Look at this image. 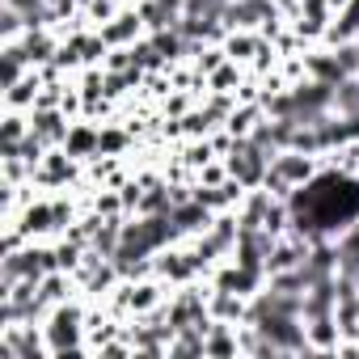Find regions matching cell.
<instances>
[{
  "label": "cell",
  "instance_id": "cell-1",
  "mask_svg": "<svg viewBox=\"0 0 359 359\" xmlns=\"http://www.w3.org/2000/svg\"><path fill=\"white\" fill-rule=\"evenodd\" d=\"M254 321L271 342H279V351H309V334L296 325L292 313H258Z\"/></svg>",
  "mask_w": 359,
  "mask_h": 359
},
{
  "label": "cell",
  "instance_id": "cell-2",
  "mask_svg": "<svg viewBox=\"0 0 359 359\" xmlns=\"http://www.w3.org/2000/svg\"><path fill=\"white\" fill-rule=\"evenodd\" d=\"M313 173V165L304 156H271V173H266V187L283 191L292 182H304V177Z\"/></svg>",
  "mask_w": 359,
  "mask_h": 359
},
{
  "label": "cell",
  "instance_id": "cell-3",
  "mask_svg": "<svg viewBox=\"0 0 359 359\" xmlns=\"http://www.w3.org/2000/svg\"><path fill=\"white\" fill-rule=\"evenodd\" d=\"M241 241V233H237V224L233 220H216V229L199 241V250H195V258L199 262H208V258H216L220 250H229V245H237Z\"/></svg>",
  "mask_w": 359,
  "mask_h": 359
},
{
  "label": "cell",
  "instance_id": "cell-4",
  "mask_svg": "<svg viewBox=\"0 0 359 359\" xmlns=\"http://www.w3.org/2000/svg\"><path fill=\"white\" fill-rule=\"evenodd\" d=\"M334 304H338V283L321 279V283H313L309 296H304V317H309V321H321V317H330Z\"/></svg>",
  "mask_w": 359,
  "mask_h": 359
},
{
  "label": "cell",
  "instance_id": "cell-5",
  "mask_svg": "<svg viewBox=\"0 0 359 359\" xmlns=\"http://www.w3.org/2000/svg\"><path fill=\"white\" fill-rule=\"evenodd\" d=\"M262 169H266V152H262V144H241V156H233L237 182H258Z\"/></svg>",
  "mask_w": 359,
  "mask_h": 359
},
{
  "label": "cell",
  "instance_id": "cell-6",
  "mask_svg": "<svg viewBox=\"0 0 359 359\" xmlns=\"http://www.w3.org/2000/svg\"><path fill=\"white\" fill-rule=\"evenodd\" d=\"M76 330H81V313L76 309H60L55 321H51V346L55 351H68L76 342Z\"/></svg>",
  "mask_w": 359,
  "mask_h": 359
},
{
  "label": "cell",
  "instance_id": "cell-7",
  "mask_svg": "<svg viewBox=\"0 0 359 359\" xmlns=\"http://www.w3.org/2000/svg\"><path fill=\"white\" fill-rule=\"evenodd\" d=\"M224 18L237 22V26H250L258 18H275V13H271V0H233V5L224 9Z\"/></svg>",
  "mask_w": 359,
  "mask_h": 359
},
{
  "label": "cell",
  "instance_id": "cell-8",
  "mask_svg": "<svg viewBox=\"0 0 359 359\" xmlns=\"http://www.w3.org/2000/svg\"><path fill=\"white\" fill-rule=\"evenodd\" d=\"M338 266H342L346 279H359V233H351V237L342 241V250H338Z\"/></svg>",
  "mask_w": 359,
  "mask_h": 359
},
{
  "label": "cell",
  "instance_id": "cell-9",
  "mask_svg": "<svg viewBox=\"0 0 359 359\" xmlns=\"http://www.w3.org/2000/svg\"><path fill=\"white\" fill-rule=\"evenodd\" d=\"M169 216H173L177 233H191V229L208 224V212H203V203H191V208H177V212H169Z\"/></svg>",
  "mask_w": 359,
  "mask_h": 359
},
{
  "label": "cell",
  "instance_id": "cell-10",
  "mask_svg": "<svg viewBox=\"0 0 359 359\" xmlns=\"http://www.w3.org/2000/svg\"><path fill=\"white\" fill-rule=\"evenodd\" d=\"M334 102H338V110L351 118V114H359V85L355 81H338L334 85Z\"/></svg>",
  "mask_w": 359,
  "mask_h": 359
},
{
  "label": "cell",
  "instance_id": "cell-11",
  "mask_svg": "<svg viewBox=\"0 0 359 359\" xmlns=\"http://www.w3.org/2000/svg\"><path fill=\"white\" fill-rule=\"evenodd\" d=\"M135 26H140L135 18H118V26H110V30H106L102 39H106V43H118V39H127V34H131Z\"/></svg>",
  "mask_w": 359,
  "mask_h": 359
},
{
  "label": "cell",
  "instance_id": "cell-12",
  "mask_svg": "<svg viewBox=\"0 0 359 359\" xmlns=\"http://www.w3.org/2000/svg\"><path fill=\"white\" fill-rule=\"evenodd\" d=\"M216 313H220V317H237V313H241V300H237L233 292H220V296H216Z\"/></svg>",
  "mask_w": 359,
  "mask_h": 359
},
{
  "label": "cell",
  "instance_id": "cell-13",
  "mask_svg": "<svg viewBox=\"0 0 359 359\" xmlns=\"http://www.w3.org/2000/svg\"><path fill=\"white\" fill-rule=\"evenodd\" d=\"M355 30H359V0H351V9L338 22V34H355Z\"/></svg>",
  "mask_w": 359,
  "mask_h": 359
},
{
  "label": "cell",
  "instance_id": "cell-14",
  "mask_svg": "<svg viewBox=\"0 0 359 359\" xmlns=\"http://www.w3.org/2000/svg\"><path fill=\"white\" fill-rule=\"evenodd\" d=\"M338 64H342V72H359V47H342Z\"/></svg>",
  "mask_w": 359,
  "mask_h": 359
},
{
  "label": "cell",
  "instance_id": "cell-15",
  "mask_svg": "<svg viewBox=\"0 0 359 359\" xmlns=\"http://www.w3.org/2000/svg\"><path fill=\"white\" fill-rule=\"evenodd\" d=\"M39 296H43V300H60V296H64V279H60V275H55V279H47Z\"/></svg>",
  "mask_w": 359,
  "mask_h": 359
},
{
  "label": "cell",
  "instance_id": "cell-16",
  "mask_svg": "<svg viewBox=\"0 0 359 359\" xmlns=\"http://www.w3.org/2000/svg\"><path fill=\"white\" fill-rule=\"evenodd\" d=\"M156 296H152V287H131V296H127V304H135V309H144V304H152Z\"/></svg>",
  "mask_w": 359,
  "mask_h": 359
},
{
  "label": "cell",
  "instance_id": "cell-17",
  "mask_svg": "<svg viewBox=\"0 0 359 359\" xmlns=\"http://www.w3.org/2000/svg\"><path fill=\"white\" fill-rule=\"evenodd\" d=\"M208 351H220V355H229V351H233V338H229V334H216V338L208 342Z\"/></svg>",
  "mask_w": 359,
  "mask_h": 359
},
{
  "label": "cell",
  "instance_id": "cell-18",
  "mask_svg": "<svg viewBox=\"0 0 359 359\" xmlns=\"http://www.w3.org/2000/svg\"><path fill=\"white\" fill-rule=\"evenodd\" d=\"M72 148H76V152H81V148H93V135H89V131H76V135H72Z\"/></svg>",
  "mask_w": 359,
  "mask_h": 359
}]
</instances>
